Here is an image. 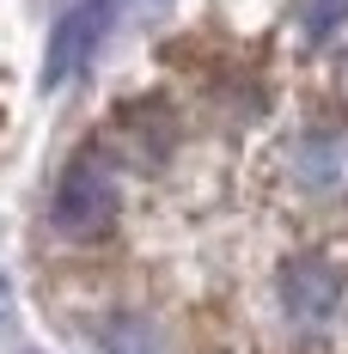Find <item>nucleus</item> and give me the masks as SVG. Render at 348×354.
<instances>
[{
  "mask_svg": "<svg viewBox=\"0 0 348 354\" xmlns=\"http://www.w3.org/2000/svg\"><path fill=\"white\" fill-rule=\"evenodd\" d=\"M110 220H116V177H110L98 159L68 165V177L55 183V232H68V239H98Z\"/></svg>",
  "mask_w": 348,
  "mask_h": 354,
  "instance_id": "obj_1",
  "label": "nucleus"
},
{
  "mask_svg": "<svg viewBox=\"0 0 348 354\" xmlns=\"http://www.w3.org/2000/svg\"><path fill=\"white\" fill-rule=\"evenodd\" d=\"M336 299H342V275L330 263H293L281 275V306L293 324H324L336 312Z\"/></svg>",
  "mask_w": 348,
  "mask_h": 354,
  "instance_id": "obj_3",
  "label": "nucleus"
},
{
  "mask_svg": "<svg viewBox=\"0 0 348 354\" xmlns=\"http://www.w3.org/2000/svg\"><path fill=\"white\" fill-rule=\"evenodd\" d=\"M104 348L110 354H159V330L147 318H116L104 330Z\"/></svg>",
  "mask_w": 348,
  "mask_h": 354,
  "instance_id": "obj_4",
  "label": "nucleus"
},
{
  "mask_svg": "<svg viewBox=\"0 0 348 354\" xmlns=\"http://www.w3.org/2000/svg\"><path fill=\"white\" fill-rule=\"evenodd\" d=\"M110 25H116V0H80V6H68L55 37H49V55H43V86H62L73 73H86V62L104 49Z\"/></svg>",
  "mask_w": 348,
  "mask_h": 354,
  "instance_id": "obj_2",
  "label": "nucleus"
},
{
  "mask_svg": "<svg viewBox=\"0 0 348 354\" xmlns=\"http://www.w3.org/2000/svg\"><path fill=\"white\" fill-rule=\"evenodd\" d=\"M348 19V0H306V37L324 43V37H336Z\"/></svg>",
  "mask_w": 348,
  "mask_h": 354,
  "instance_id": "obj_5",
  "label": "nucleus"
}]
</instances>
